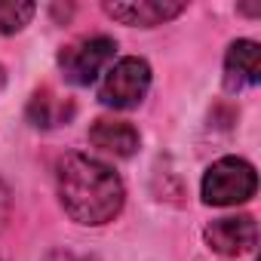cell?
<instances>
[{
  "instance_id": "obj_1",
  "label": "cell",
  "mask_w": 261,
  "mask_h": 261,
  "mask_svg": "<svg viewBox=\"0 0 261 261\" xmlns=\"http://www.w3.org/2000/svg\"><path fill=\"white\" fill-rule=\"evenodd\" d=\"M56 188L62 209L77 224H108L123 209V181L120 175L86 157V154H65L56 166Z\"/></svg>"
},
{
  "instance_id": "obj_2",
  "label": "cell",
  "mask_w": 261,
  "mask_h": 261,
  "mask_svg": "<svg viewBox=\"0 0 261 261\" xmlns=\"http://www.w3.org/2000/svg\"><path fill=\"white\" fill-rule=\"evenodd\" d=\"M258 188V175L252 169V163L240 160V157H224L218 163L209 166V172L203 175V203L209 206H237L255 197Z\"/></svg>"
},
{
  "instance_id": "obj_3",
  "label": "cell",
  "mask_w": 261,
  "mask_h": 261,
  "mask_svg": "<svg viewBox=\"0 0 261 261\" xmlns=\"http://www.w3.org/2000/svg\"><path fill=\"white\" fill-rule=\"evenodd\" d=\"M148 86H151V68L145 59H120L101 80V89H98V101L108 105V108H117V111H129V108H139L142 98L148 95Z\"/></svg>"
},
{
  "instance_id": "obj_4",
  "label": "cell",
  "mask_w": 261,
  "mask_h": 261,
  "mask_svg": "<svg viewBox=\"0 0 261 261\" xmlns=\"http://www.w3.org/2000/svg\"><path fill=\"white\" fill-rule=\"evenodd\" d=\"M117 53V43L114 37L108 34H92V37H83L71 46H65L59 53V68H62V77L74 86H89L105 68L108 62L114 59Z\"/></svg>"
},
{
  "instance_id": "obj_5",
  "label": "cell",
  "mask_w": 261,
  "mask_h": 261,
  "mask_svg": "<svg viewBox=\"0 0 261 261\" xmlns=\"http://www.w3.org/2000/svg\"><path fill=\"white\" fill-rule=\"evenodd\" d=\"M206 243L212 252L237 258L255 249L258 243V227L252 215H230V218H218L206 227Z\"/></svg>"
},
{
  "instance_id": "obj_6",
  "label": "cell",
  "mask_w": 261,
  "mask_h": 261,
  "mask_svg": "<svg viewBox=\"0 0 261 261\" xmlns=\"http://www.w3.org/2000/svg\"><path fill=\"white\" fill-rule=\"evenodd\" d=\"M105 13L123 25L154 28V25H163V22L181 16L185 4H172V0H133V4H105Z\"/></svg>"
},
{
  "instance_id": "obj_7",
  "label": "cell",
  "mask_w": 261,
  "mask_h": 261,
  "mask_svg": "<svg viewBox=\"0 0 261 261\" xmlns=\"http://www.w3.org/2000/svg\"><path fill=\"white\" fill-rule=\"evenodd\" d=\"M89 145H95L98 151L114 154V157H133L139 151V129L126 120L101 117L89 126Z\"/></svg>"
},
{
  "instance_id": "obj_8",
  "label": "cell",
  "mask_w": 261,
  "mask_h": 261,
  "mask_svg": "<svg viewBox=\"0 0 261 261\" xmlns=\"http://www.w3.org/2000/svg\"><path fill=\"white\" fill-rule=\"evenodd\" d=\"M261 80V49L255 40H237L227 49L224 59V86L227 89H243L255 86Z\"/></svg>"
},
{
  "instance_id": "obj_9",
  "label": "cell",
  "mask_w": 261,
  "mask_h": 261,
  "mask_svg": "<svg viewBox=\"0 0 261 261\" xmlns=\"http://www.w3.org/2000/svg\"><path fill=\"white\" fill-rule=\"evenodd\" d=\"M71 117H74V101L56 95L49 86L37 89V92L31 95V101H28V120H31V126H37V129L62 126V123H68Z\"/></svg>"
},
{
  "instance_id": "obj_10",
  "label": "cell",
  "mask_w": 261,
  "mask_h": 261,
  "mask_svg": "<svg viewBox=\"0 0 261 261\" xmlns=\"http://www.w3.org/2000/svg\"><path fill=\"white\" fill-rule=\"evenodd\" d=\"M37 13L34 4H16V0H0V34H16L22 31L31 16Z\"/></svg>"
},
{
  "instance_id": "obj_11",
  "label": "cell",
  "mask_w": 261,
  "mask_h": 261,
  "mask_svg": "<svg viewBox=\"0 0 261 261\" xmlns=\"http://www.w3.org/2000/svg\"><path fill=\"white\" fill-rule=\"evenodd\" d=\"M10 209H13V194H10V188L0 181V230L7 227V218H10Z\"/></svg>"
},
{
  "instance_id": "obj_12",
  "label": "cell",
  "mask_w": 261,
  "mask_h": 261,
  "mask_svg": "<svg viewBox=\"0 0 261 261\" xmlns=\"http://www.w3.org/2000/svg\"><path fill=\"white\" fill-rule=\"evenodd\" d=\"M4 83H7V74H4V68H0V89H4Z\"/></svg>"
}]
</instances>
